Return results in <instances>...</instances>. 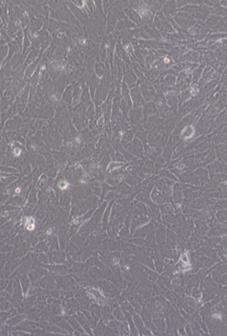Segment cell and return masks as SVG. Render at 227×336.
Masks as SVG:
<instances>
[{"label":"cell","mask_w":227,"mask_h":336,"mask_svg":"<svg viewBox=\"0 0 227 336\" xmlns=\"http://www.w3.org/2000/svg\"><path fill=\"white\" fill-rule=\"evenodd\" d=\"M8 55V46L3 45L0 47V61H3Z\"/></svg>","instance_id":"obj_1"},{"label":"cell","mask_w":227,"mask_h":336,"mask_svg":"<svg viewBox=\"0 0 227 336\" xmlns=\"http://www.w3.org/2000/svg\"><path fill=\"white\" fill-rule=\"evenodd\" d=\"M68 183L67 181H61V182L58 184V187H59V189H61V190H65V189H67V188H68Z\"/></svg>","instance_id":"obj_2"},{"label":"cell","mask_w":227,"mask_h":336,"mask_svg":"<svg viewBox=\"0 0 227 336\" xmlns=\"http://www.w3.org/2000/svg\"><path fill=\"white\" fill-rule=\"evenodd\" d=\"M181 260L183 261V264H187L188 261H189V258H188V257L185 254H182L181 255Z\"/></svg>","instance_id":"obj_3"},{"label":"cell","mask_w":227,"mask_h":336,"mask_svg":"<svg viewBox=\"0 0 227 336\" xmlns=\"http://www.w3.org/2000/svg\"><path fill=\"white\" fill-rule=\"evenodd\" d=\"M58 39H62V38H63V34H62V33H58Z\"/></svg>","instance_id":"obj_4"}]
</instances>
